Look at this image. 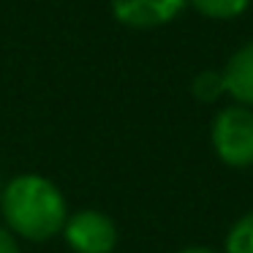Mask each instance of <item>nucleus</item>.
Returning <instances> with one entry per match:
<instances>
[{
    "label": "nucleus",
    "mask_w": 253,
    "mask_h": 253,
    "mask_svg": "<svg viewBox=\"0 0 253 253\" xmlns=\"http://www.w3.org/2000/svg\"><path fill=\"white\" fill-rule=\"evenodd\" d=\"M3 223L25 242H46L63 231L68 220L66 193L55 180L39 171H25L6 180L0 193Z\"/></svg>",
    "instance_id": "obj_1"
},
{
    "label": "nucleus",
    "mask_w": 253,
    "mask_h": 253,
    "mask_svg": "<svg viewBox=\"0 0 253 253\" xmlns=\"http://www.w3.org/2000/svg\"><path fill=\"white\" fill-rule=\"evenodd\" d=\"M191 6L202 17L226 22V19H237L240 14H245L251 0H191Z\"/></svg>",
    "instance_id": "obj_6"
},
{
    "label": "nucleus",
    "mask_w": 253,
    "mask_h": 253,
    "mask_svg": "<svg viewBox=\"0 0 253 253\" xmlns=\"http://www.w3.org/2000/svg\"><path fill=\"white\" fill-rule=\"evenodd\" d=\"M226 84V95L240 106L253 109V41L242 44L220 68Z\"/></svg>",
    "instance_id": "obj_5"
},
{
    "label": "nucleus",
    "mask_w": 253,
    "mask_h": 253,
    "mask_svg": "<svg viewBox=\"0 0 253 253\" xmlns=\"http://www.w3.org/2000/svg\"><path fill=\"white\" fill-rule=\"evenodd\" d=\"M210 144L223 166L251 169L253 166V109L240 104L223 106L212 117Z\"/></svg>",
    "instance_id": "obj_2"
},
{
    "label": "nucleus",
    "mask_w": 253,
    "mask_h": 253,
    "mask_svg": "<svg viewBox=\"0 0 253 253\" xmlns=\"http://www.w3.org/2000/svg\"><path fill=\"white\" fill-rule=\"evenodd\" d=\"M0 193H3V182H0Z\"/></svg>",
    "instance_id": "obj_11"
},
{
    "label": "nucleus",
    "mask_w": 253,
    "mask_h": 253,
    "mask_svg": "<svg viewBox=\"0 0 253 253\" xmlns=\"http://www.w3.org/2000/svg\"><path fill=\"white\" fill-rule=\"evenodd\" d=\"M0 253H22L17 234H14L6 223H0Z\"/></svg>",
    "instance_id": "obj_9"
},
{
    "label": "nucleus",
    "mask_w": 253,
    "mask_h": 253,
    "mask_svg": "<svg viewBox=\"0 0 253 253\" xmlns=\"http://www.w3.org/2000/svg\"><path fill=\"white\" fill-rule=\"evenodd\" d=\"M117 22L128 28H161L185 8L188 0H109Z\"/></svg>",
    "instance_id": "obj_4"
},
{
    "label": "nucleus",
    "mask_w": 253,
    "mask_h": 253,
    "mask_svg": "<svg viewBox=\"0 0 253 253\" xmlns=\"http://www.w3.org/2000/svg\"><path fill=\"white\" fill-rule=\"evenodd\" d=\"M60 234L74 253H112L120 240L115 218L90 207L68 215Z\"/></svg>",
    "instance_id": "obj_3"
},
{
    "label": "nucleus",
    "mask_w": 253,
    "mask_h": 253,
    "mask_svg": "<svg viewBox=\"0 0 253 253\" xmlns=\"http://www.w3.org/2000/svg\"><path fill=\"white\" fill-rule=\"evenodd\" d=\"M180 253H223V251H215V248H207V245H188Z\"/></svg>",
    "instance_id": "obj_10"
},
{
    "label": "nucleus",
    "mask_w": 253,
    "mask_h": 253,
    "mask_svg": "<svg viewBox=\"0 0 253 253\" xmlns=\"http://www.w3.org/2000/svg\"><path fill=\"white\" fill-rule=\"evenodd\" d=\"M223 253H253V212H245L229 226Z\"/></svg>",
    "instance_id": "obj_7"
},
{
    "label": "nucleus",
    "mask_w": 253,
    "mask_h": 253,
    "mask_svg": "<svg viewBox=\"0 0 253 253\" xmlns=\"http://www.w3.org/2000/svg\"><path fill=\"white\" fill-rule=\"evenodd\" d=\"M191 93L199 104H215L226 95V84H223V74L220 71H199L191 82Z\"/></svg>",
    "instance_id": "obj_8"
}]
</instances>
